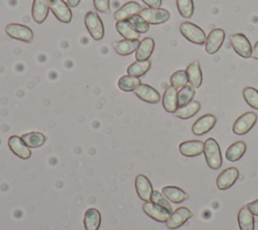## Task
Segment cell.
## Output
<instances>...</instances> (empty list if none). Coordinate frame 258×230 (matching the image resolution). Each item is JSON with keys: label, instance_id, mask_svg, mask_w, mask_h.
Returning a JSON list of instances; mask_svg holds the SVG:
<instances>
[{"label": "cell", "instance_id": "obj_1", "mask_svg": "<svg viewBox=\"0 0 258 230\" xmlns=\"http://www.w3.org/2000/svg\"><path fill=\"white\" fill-rule=\"evenodd\" d=\"M204 154L208 165L213 169H218L222 165L221 149L215 138H207L204 142Z\"/></svg>", "mask_w": 258, "mask_h": 230}, {"label": "cell", "instance_id": "obj_2", "mask_svg": "<svg viewBox=\"0 0 258 230\" xmlns=\"http://www.w3.org/2000/svg\"><path fill=\"white\" fill-rule=\"evenodd\" d=\"M180 33L190 42L195 44H203L206 41L205 31L198 25L189 21H184L179 25Z\"/></svg>", "mask_w": 258, "mask_h": 230}, {"label": "cell", "instance_id": "obj_3", "mask_svg": "<svg viewBox=\"0 0 258 230\" xmlns=\"http://www.w3.org/2000/svg\"><path fill=\"white\" fill-rule=\"evenodd\" d=\"M85 24L90 35L95 40H101L104 37V25L98 15L94 11H89L85 15Z\"/></svg>", "mask_w": 258, "mask_h": 230}, {"label": "cell", "instance_id": "obj_4", "mask_svg": "<svg viewBox=\"0 0 258 230\" xmlns=\"http://www.w3.org/2000/svg\"><path fill=\"white\" fill-rule=\"evenodd\" d=\"M230 42L238 55L244 59L252 56V45L249 39L243 33H234L230 35Z\"/></svg>", "mask_w": 258, "mask_h": 230}, {"label": "cell", "instance_id": "obj_5", "mask_svg": "<svg viewBox=\"0 0 258 230\" xmlns=\"http://www.w3.org/2000/svg\"><path fill=\"white\" fill-rule=\"evenodd\" d=\"M257 121V114L254 112H246L239 116L237 120L233 124V132L237 135H243L246 134L252 127L255 125Z\"/></svg>", "mask_w": 258, "mask_h": 230}, {"label": "cell", "instance_id": "obj_6", "mask_svg": "<svg viewBox=\"0 0 258 230\" xmlns=\"http://www.w3.org/2000/svg\"><path fill=\"white\" fill-rule=\"evenodd\" d=\"M149 24H161L170 18V13L164 8H144L139 14Z\"/></svg>", "mask_w": 258, "mask_h": 230}, {"label": "cell", "instance_id": "obj_7", "mask_svg": "<svg viewBox=\"0 0 258 230\" xmlns=\"http://www.w3.org/2000/svg\"><path fill=\"white\" fill-rule=\"evenodd\" d=\"M6 33L17 40L31 42L33 40V31L26 25L20 23H9L5 27Z\"/></svg>", "mask_w": 258, "mask_h": 230}, {"label": "cell", "instance_id": "obj_8", "mask_svg": "<svg viewBox=\"0 0 258 230\" xmlns=\"http://www.w3.org/2000/svg\"><path fill=\"white\" fill-rule=\"evenodd\" d=\"M225 39V31L222 28H214L208 34L205 41V49L208 54L216 53Z\"/></svg>", "mask_w": 258, "mask_h": 230}, {"label": "cell", "instance_id": "obj_9", "mask_svg": "<svg viewBox=\"0 0 258 230\" xmlns=\"http://www.w3.org/2000/svg\"><path fill=\"white\" fill-rule=\"evenodd\" d=\"M142 209L144 211V213L149 216L150 218H152L153 220L160 222V223H164L168 220L169 216H170V212H168L165 208L151 202H145L142 206Z\"/></svg>", "mask_w": 258, "mask_h": 230}, {"label": "cell", "instance_id": "obj_10", "mask_svg": "<svg viewBox=\"0 0 258 230\" xmlns=\"http://www.w3.org/2000/svg\"><path fill=\"white\" fill-rule=\"evenodd\" d=\"M191 217H192V213L188 208L179 207L170 214L168 220L165 223L167 228L176 229L181 227Z\"/></svg>", "mask_w": 258, "mask_h": 230}, {"label": "cell", "instance_id": "obj_11", "mask_svg": "<svg viewBox=\"0 0 258 230\" xmlns=\"http://www.w3.org/2000/svg\"><path fill=\"white\" fill-rule=\"evenodd\" d=\"M239 178V170L237 167L231 166L224 169L217 178V187L221 191L228 190L231 188Z\"/></svg>", "mask_w": 258, "mask_h": 230}, {"label": "cell", "instance_id": "obj_12", "mask_svg": "<svg viewBox=\"0 0 258 230\" xmlns=\"http://www.w3.org/2000/svg\"><path fill=\"white\" fill-rule=\"evenodd\" d=\"M49 8L59 21L63 23H70L72 21V11L68 3L63 0H49Z\"/></svg>", "mask_w": 258, "mask_h": 230}, {"label": "cell", "instance_id": "obj_13", "mask_svg": "<svg viewBox=\"0 0 258 230\" xmlns=\"http://www.w3.org/2000/svg\"><path fill=\"white\" fill-rule=\"evenodd\" d=\"M8 146L15 155L22 159H28L31 156L30 147H28L22 138L18 135H12L9 137Z\"/></svg>", "mask_w": 258, "mask_h": 230}, {"label": "cell", "instance_id": "obj_14", "mask_svg": "<svg viewBox=\"0 0 258 230\" xmlns=\"http://www.w3.org/2000/svg\"><path fill=\"white\" fill-rule=\"evenodd\" d=\"M135 189L138 197L143 200L144 202H148L151 199L152 193H153V188L152 185L149 181V179L140 174L136 177L135 179Z\"/></svg>", "mask_w": 258, "mask_h": 230}, {"label": "cell", "instance_id": "obj_15", "mask_svg": "<svg viewBox=\"0 0 258 230\" xmlns=\"http://www.w3.org/2000/svg\"><path fill=\"white\" fill-rule=\"evenodd\" d=\"M217 118L213 114H205L200 117L192 125L191 131L196 135H203L209 132L215 126Z\"/></svg>", "mask_w": 258, "mask_h": 230}, {"label": "cell", "instance_id": "obj_16", "mask_svg": "<svg viewBox=\"0 0 258 230\" xmlns=\"http://www.w3.org/2000/svg\"><path fill=\"white\" fill-rule=\"evenodd\" d=\"M142 8L139 3L135 1H129L125 4H123L114 14V17L117 21L120 20H128L134 15L140 14Z\"/></svg>", "mask_w": 258, "mask_h": 230}, {"label": "cell", "instance_id": "obj_17", "mask_svg": "<svg viewBox=\"0 0 258 230\" xmlns=\"http://www.w3.org/2000/svg\"><path fill=\"white\" fill-rule=\"evenodd\" d=\"M135 95L143 100L144 102L150 103V104H156L160 101V95L159 93L151 86L147 84H140L135 89Z\"/></svg>", "mask_w": 258, "mask_h": 230}, {"label": "cell", "instance_id": "obj_18", "mask_svg": "<svg viewBox=\"0 0 258 230\" xmlns=\"http://www.w3.org/2000/svg\"><path fill=\"white\" fill-rule=\"evenodd\" d=\"M179 152L187 157H195L204 152V142L201 140H186L179 144Z\"/></svg>", "mask_w": 258, "mask_h": 230}, {"label": "cell", "instance_id": "obj_19", "mask_svg": "<svg viewBox=\"0 0 258 230\" xmlns=\"http://www.w3.org/2000/svg\"><path fill=\"white\" fill-rule=\"evenodd\" d=\"M49 10V0H33L31 14L33 20L41 24L47 17Z\"/></svg>", "mask_w": 258, "mask_h": 230}, {"label": "cell", "instance_id": "obj_20", "mask_svg": "<svg viewBox=\"0 0 258 230\" xmlns=\"http://www.w3.org/2000/svg\"><path fill=\"white\" fill-rule=\"evenodd\" d=\"M162 106L168 113H174L177 110V90L172 86L165 89L162 97Z\"/></svg>", "mask_w": 258, "mask_h": 230}, {"label": "cell", "instance_id": "obj_21", "mask_svg": "<svg viewBox=\"0 0 258 230\" xmlns=\"http://www.w3.org/2000/svg\"><path fill=\"white\" fill-rule=\"evenodd\" d=\"M188 83L194 88H199L203 83V74L199 61L190 63L185 70Z\"/></svg>", "mask_w": 258, "mask_h": 230}, {"label": "cell", "instance_id": "obj_22", "mask_svg": "<svg viewBox=\"0 0 258 230\" xmlns=\"http://www.w3.org/2000/svg\"><path fill=\"white\" fill-rule=\"evenodd\" d=\"M161 194L170 202L179 204L188 198V195L178 187L165 186L161 189Z\"/></svg>", "mask_w": 258, "mask_h": 230}, {"label": "cell", "instance_id": "obj_23", "mask_svg": "<svg viewBox=\"0 0 258 230\" xmlns=\"http://www.w3.org/2000/svg\"><path fill=\"white\" fill-rule=\"evenodd\" d=\"M102 217L98 209L89 208L84 215V226L86 230H99Z\"/></svg>", "mask_w": 258, "mask_h": 230}, {"label": "cell", "instance_id": "obj_24", "mask_svg": "<svg viewBox=\"0 0 258 230\" xmlns=\"http://www.w3.org/2000/svg\"><path fill=\"white\" fill-rule=\"evenodd\" d=\"M153 50H154L153 38L151 37L143 38L136 49V53H135L136 61H147L152 54Z\"/></svg>", "mask_w": 258, "mask_h": 230}, {"label": "cell", "instance_id": "obj_25", "mask_svg": "<svg viewBox=\"0 0 258 230\" xmlns=\"http://www.w3.org/2000/svg\"><path fill=\"white\" fill-rule=\"evenodd\" d=\"M246 143L242 140H238L234 143H232L226 150L225 152V156H226V159L229 160V161H237L239 160L245 153L246 151Z\"/></svg>", "mask_w": 258, "mask_h": 230}, {"label": "cell", "instance_id": "obj_26", "mask_svg": "<svg viewBox=\"0 0 258 230\" xmlns=\"http://www.w3.org/2000/svg\"><path fill=\"white\" fill-rule=\"evenodd\" d=\"M116 29L125 39H130V40L139 39L140 33L133 27V25L128 20L117 21Z\"/></svg>", "mask_w": 258, "mask_h": 230}, {"label": "cell", "instance_id": "obj_27", "mask_svg": "<svg viewBox=\"0 0 258 230\" xmlns=\"http://www.w3.org/2000/svg\"><path fill=\"white\" fill-rule=\"evenodd\" d=\"M238 224L240 230H254V215L250 212L247 205L239 210Z\"/></svg>", "mask_w": 258, "mask_h": 230}, {"label": "cell", "instance_id": "obj_28", "mask_svg": "<svg viewBox=\"0 0 258 230\" xmlns=\"http://www.w3.org/2000/svg\"><path fill=\"white\" fill-rule=\"evenodd\" d=\"M140 41L137 40H130V39H123L114 42V49L120 55H128L135 51L139 45Z\"/></svg>", "mask_w": 258, "mask_h": 230}, {"label": "cell", "instance_id": "obj_29", "mask_svg": "<svg viewBox=\"0 0 258 230\" xmlns=\"http://www.w3.org/2000/svg\"><path fill=\"white\" fill-rule=\"evenodd\" d=\"M201 109V103L199 101H191L188 104L178 107L174 112V115L180 119H188L195 116Z\"/></svg>", "mask_w": 258, "mask_h": 230}, {"label": "cell", "instance_id": "obj_30", "mask_svg": "<svg viewBox=\"0 0 258 230\" xmlns=\"http://www.w3.org/2000/svg\"><path fill=\"white\" fill-rule=\"evenodd\" d=\"M21 138L26 143V145L28 147H30V148L40 147L46 141V136L43 133L37 132V131H32V132L24 133L21 136Z\"/></svg>", "mask_w": 258, "mask_h": 230}, {"label": "cell", "instance_id": "obj_31", "mask_svg": "<svg viewBox=\"0 0 258 230\" xmlns=\"http://www.w3.org/2000/svg\"><path fill=\"white\" fill-rule=\"evenodd\" d=\"M151 67L150 61H136L132 63L128 68H127V73L129 76L133 77H141L144 74H146Z\"/></svg>", "mask_w": 258, "mask_h": 230}, {"label": "cell", "instance_id": "obj_32", "mask_svg": "<svg viewBox=\"0 0 258 230\" xmlns=\"http://www.w3.org/2000/svg\"><path fill=\"white\" fill-rule=\"evenodd\" d=\"M141 84L140 79L133 76H122L118 80V88L124 92L135 91V89Z\"/></svg>", "mask_w": 258, "mask_h": 230}, {"label": "cell", "instance_id": "obj_33", "mask_svg": "<svg viewBox=\"0 0 258 230\" xmlns=\"http://www.w3.org/2000/svg\"><path fill=\"white\" fill-rule=\"evenodd\" d=\"M196 95L195 88L190 85H185L177 92V104L178 107L184 106L194 100Z\"/></svg>", "mask_w": 258, "mask_h": 230}, {"label": "cell", "instance_id": "obj_34", "mask_svg": "<svg viewBox=\"0 0 258 230\" xmlns=\"http://www.w3.org/2000/svg\"><path fill=\"white\" fill-rule=\"evenodd\" d=\"M179 14L184 18L191 17L195 9L192 0H175Z\"/></svg>", "mask_w": 258, "mask_h": 230}, {"label": "cell", "instance_id": "obj_35", "mask_svg": "<svg viewBox=\"0 0 258 230\" xmlns=\"http://www.w3.org/2000/svg\"><path fill=\"white\" fill-rule=\"evenodd\" d=\"M243 97L246 103L254 109H258V90L253 87H246L243 90Z\"/></svg>", "mask_w": 258, "mask_h": 230}, {"label": "cell", "instance_id": "obj_36", "mask_svg": "<svg viewBox=\"0 0 258 230\" xmlns=\"http://www.w3.org/2000/svg\"><path fill=\"white\" fill-rule=\"evenodd\" d=\"M188 80H187V76L185 71L183 70H178L175 71L171 77H170V85L175 88L176 90L179 88H182L183 86H185L187 84Z\"/></svg>", "mask_w": 258, "mask_h": 230}, {"label": "cell", "instance_id": "obj_37", "mask_svg": "<svg viewBox=\"0 0 258 230\" xmlns=\"http://www.w3.org/2000/svg\"><path fill=\"white\" fill-rule=\"evenodd\" d=\"M128 21L133 25V27L139 33H145L149 30V23L144 18H142L139 14L134 15L133 17L128 19Z\"/></svg>", "mask_w": 258, "mask_h": 230}, {"label": "cell", "instance_id": "obj_38", "mask_svg": "<svg viewBox=\"0 0 258 230\" xmlns=\"http://www.w3.org/2000/svg\"><path fill=\"white\" fill-rule=\"evenodd\" d=\"M150 201L155 203V204H157V205H159V206H161V207H163V208H165L168 212L172 213V207H171L169 201L160 192L153 191Z\"/></svg>", "mask_w": 258, "mask_h": 230}, {"label": "cell", "instance_id": "obj_39", "mask_svg": "<svg viewBox=\"0 0 258 230\" xmlns=\"http://www.w3.org/2000/svg\"><path fill=\"white\" fill-rule=\"evenodd\" d=\"M94 6L99 12L108 13L110 11V0H94Z\"/></svg>", "mask_w": 258, "mask_h": 230}, {"label": "cell", "instance_id": "obj_40", "mask_svg": "<svg viewBox=\"0 0 258 230\" xmlns=\"http://www.w3.org/2000/svg\"><path fill=\"white\" fill-rule=\"evenodd\" d=\"M247 206H248V209L250 210V212L253 215L258 216V199L253 201V202H251V203H249V204H247Z\"/></svg>", "mask_w": 258, "mask_h": 230}, {"label": "cell", "instance_id": "obj_41", "mask_svg": "<svg viewBox=\"0 0 258 230\" xmlns=\"http://www.w3.org/2000/svg\"><path fill=\"white\" fill-rule=\"evenodd\" d=\"M147 6L151 8H159L161 6L162 0H142Z\"/></svg>", "mask_w": 258, "mask_h": 230}, {"label": "cell", "instance_id": "obj_42", "mask_svg": "<svg viewBox=\"0 0 258 230\" xmlns=\"http://www.w3.org/2000/svg\"><path fill=\"white\" fill-rule=\"evenodd\" d=\"M252 58L258 60V40L255 42V45L252 48Z\"/></svg>", "mask_w": 258, "mask_h": 230}, {"label": "cell", "instance_id": "obj_43", "mask_svg": "<svg viewBox=\"0 0 258 230\" xmlns=\"http://www.w3.org/2000/svg\"><path fill=\"white\" fill-rule=\"evenodd\" d=\"M67 2L70 7H77L81 2V0H67Z\"/></svg>", "mask_w": 258, "mask_h": 230}]
</instances>
